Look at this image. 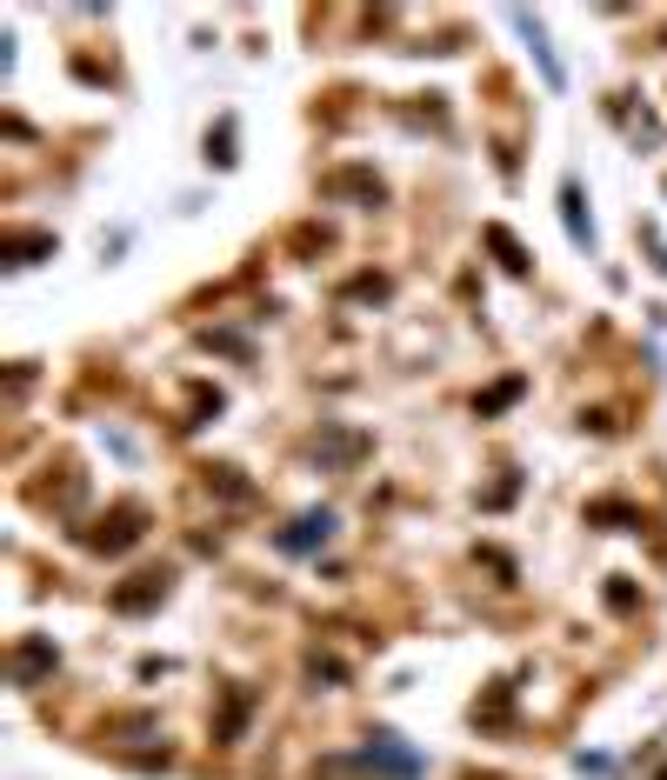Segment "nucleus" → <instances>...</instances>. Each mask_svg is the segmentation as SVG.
Listing matches in <instances>:
<instances>
[{
	"instance_id": "nucleus-8",
	"label": "nucleus",
	"mask_w": 667,
	"mask_h": 780,
	"mask_svg": "<svg viewBox=\"0 0 667 780\" xmlns=\"http://www.w3.org/2000/svg\"><path fill=\"white\" fill-rule=\"evenodd\" d=\"M487 247H494L500 260H508V274H528V253H521V247L508 240V227H487Z\"/></svg>"
},
{
	"instance_id": "nucleus-3",
	"label": "nucleus",
	"mask_w": 667,
	"mask_h": 780,
	"mask_svg": "<svg viewBox=\"0 0 667 780\" xmlns=\"http://www.w3.org/2000/svg\"><path fill=\"white\" fill-rule=\"evenodd\" d=\"M508 21H515V27L528 34V47H534V60H541V80H547V87H561V60H554V47H547V34H541V21H534L528 8H515Z\"/></svg>"
},
{
	"instance_id": "nucleus-10",
	"label": "nucleus",
	"mask_w": 667,
	"mask_h": 780,
	"mask_svg": "<svg viewBox=\"0 0 667 780\" xmlns=\"http://www.w3.org/2000/svg\"><path fill=\"white\" fill-rule=\"evenodd\" d=\"M660 780H667V767H660Z\"/></svg>"
},
{
	"instance_id": "nucleus-2",
	"label": "nucleus",
	"mask_w": 667,
	"mask_h": 780,
	"mask_svg": "<svg viewBox=\"0 0 667 780\" xmlns=\"http://www.w3.org/2000/svg\"><path fill=\"white\" fill-rule=\"evenodd\" d=\"M327 534H334V513H301L294 528L281 534V554H307V547H320Z\"/></svg>"
},
{
	"instance_id": "nucleus-7",
	"label": "nucleus",
	"mask_w": 667,
	"mask_h": 780,
	"mask_svg": "<svg viewBox=\"0 0 667 780\" xmlns=\"http://www.w3.org/2000/svg\"><path fill=\"white\" fill-rule=\"evenodd\" d=\"M41 667H54V647H47V641H27V647L14 654V674H21V687H34V674H41Z\"/></svg>"
},
{
	"instance_id": "nucleus-4",
	"label": "nucleus",
	"mask_w": 667,
	"mask_h": 780,
	"mask_svg": "<svg viewBox=\"0 0 667 780\" xmlns=\"http://www.w3.org/2000/svg\"><path fill=\"white\" fill-rule=\"evenodd\" d=\"M561 221H567V240L574 247H595V227H588V214H580V188L574 181L561 188Z\"/></svg>"
},
{
	"instance_id": "nucleus-5",
	"label": "nucleus",
	"mask_w": 667,
	"mask_h": 780,
	"mask_svg": "<svg viewBox=\"0 0 667 780\" xmlns=\"http://www.w3.org/2000/svg\"><path fill=\"white\" fill-rule=\"evenodd\" d=\"M94 547H127V541H140V507H121L114 520H108V528L101 534H88Z\"/></svg>"
},
{
	"instance_id": "nucleus-1",
	"label": "nucleus",
	"mask_w": 667,
	"mask_h": 780,
	"mask_svg": "<svg viewBox=\"0 0 667 780\" xmlns=\"http://www.w3.org/2000/svg\"><path fill=\"white\" fill-rule=\"evenodd\" d=\"M167 594V574H134L127 587H114V614H140V607H154Z\"/></svg>"
},
{
	"instance_id": "nucleus-6",
	"label": "nucleus",
	"mask_w": 667,
	"mask_h": 780,
	"mask_svg": "<svg viewBox=\"0 0 667 780\" xmlns=\"http://www.w3.org/2000/svg\"><path fill=\"white\" fill-rule=\"evenodd\" d=\"M34 253H54V234H8V268H27Z\"/></svg>"
},
{
	"instance_id": "nucleus-9",
	"label": "nucleus",
	"mask_w": 667,
	"mask_h": 780,
	"mask_svg": "<svg viewBox=\"0 0 667 780\" xmlns=\"http://www.w3.org/2000/svg\"><path fill=\"white\" fill-rule=\"evenodd\" d=\"M515 394H521V381H500V387H494V394H487V400H481V414H494V407H508V400H515Z\"/></svg>"
}]
</instances>
